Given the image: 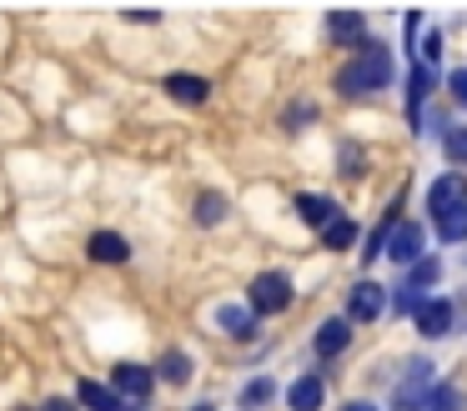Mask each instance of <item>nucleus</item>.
<instances>
[{
	"mask_svg": "<svg viewBox=\"0 0 467 411\" xmlns=\"http://www.w3.org/2000/svg\"><path fill=\"white\" fill-rule=\"evenodd\" d=\"M387 80H392V50H387L382 40H367V46L357 50V60L342 66L337 86H342L347 96H367V90H382Z\"/></svg>",
	"mask_w": 467,
	"mask_h": 411,
	"instance_id": "nucleus-1",
	"label": "nucleus"
},
{
	"mask_svg": "<svg viewBox=\"0 0 467 411\" xmlns=\"http://www.w3.org/2000/svg\"><path fill=\"white\" fill-rule=\"evenodd\" d=\"M292 306V281L282 276V271H262V276L252 281V311L256 316H276V311Z\"/></svg>",
	"mask_w": 467,
	"mask_h": 411,
	"instance_id": "nucleus-2",
	"label": "nucleus"
},
{
	"mask_svg": "<svg viewBox=\"0 0 467 411\" xmlns=\"http://www.w3.org/2000/svg\"><path fill=\"white\" fill-rule=\"evenodd\" d=\"M462 206H467V176H462V170H447V176H437L432 190H427V211L442 221V216H452V211H462Z\"/></svg>",
	"mask_w": 467,
	"mask_h": 411,
	"instance_id": "nucleus-3",
	"label": "nucleus"
},
{
	"mask_svg": "<svg viewBox=\"0 0 467 411\" xmlns=\"http://www.w3.org/2000/svg\"><path fill=\"white\" fill-rule=\"evenodd\" d=\"M397 401H402V411H427V401H432V361H412L407 366Z\"/></svg>",
	"mask_w": 467,
	"mask_h": 411,
	"instance_id": "nucleus-4",
	"label": "nucleus"
},
{
	"mask_svg": "<svg viewBox=\"0 0 467 411\" xmlns=\"http://www.w3.org/2000/svg\"><path fill=\"white\" fill-rule=\"evenodd\" d=\"M422 241H427V231L417 221H397V231L387 236V256L402 261V266H417L422 261Z\"/></svg>",
	"mask_w": 467,
	"mask_h": 411,
	"instance_id": "nucleus-5",
	"label": "nucleus"
},
{
	"mask_svg": "<svg viewBox=\"0 0 467 411\" xmlns=\"http://www.w3.org/2000/svg\"><path fill=\"white\" fill-rule=\"evenodd\" d=\"M111 381H116V391H121V396L131 401L136 411H141L146 401H151V386H156L151 371H146V366H131V361H126V366H116V376H111Z\"/></svg>",
	"mask_w": 467,
	"mask_h": 411,
	"instance_id": "nucleus-6",
	"label": "nucleus"
},
{
	"mask_svg": "<svg viewBox=\"0 0 467 411\" xmlns=\"http://www.w3.org/2000/svg\"><path fill=\"white\" fill-rule=\"evenodd\" d=\"M382 311H387V291L377 286V281L352 286V301H347V316H352V321H377Z\"/></svg>",
	"mask_w": 467,
	"mask_h": 411,
	"instance_id": "nucleus-7",
	"label": "nucleus"
},
{
	"mask_svg": "<svg viewBox=\"0 0 467 411\" xmlns=\"http://www.w3.org/2000/svg\"><path fill=\"white\" fill-rule=\"evenodd\" d=\"M452 316H457L452 301H427V306L412 311V321H417L422 336H447V331H452Z\"/></svg>",
	"mask_w": 467,
	"mask_h": 411,
	"instance_id": "nucleus-8",
	"label": "nucleus"
},
{
	"mask_svg": "<svg viewBox=\"0 0 467 411\" xmlns=\"http://www.w3.org/2000/svg\"><path fill=\"white\" fill-rule=\"evenodd\" d=\"M437 276H442V266H437L432 256H422L412 271H407V281H402V301H397V306H402V311H417V291H427Z\"/></svg>",
	"mask_w": 467,
	"mask_h": 411,
	"instance_id": "nucleus-9",
	"label": "nucleus"
},
{
	"mask_svg": "<svg viewBox=\"0 0 467 411\" xmlns=\"http://www.w3.org/2000/svg\"><path fill=\"white\" fill-rule=\"evenodd\" d=\"M347 341H352V326H347V321H337V316L322 321V326H317V356H322V361L342 356Z\"/></svg>",
	"mask_w": 467,
	"mask_h": 411,
	"instance_id": "nucleus-10",
	"label": "nucleus"
},
{
	"mask_svg": "<svg viewBox=\"0 0 467 411\" xmlns=\"http://www.w3.org/2000/svg\"><path fill=\"white\" fill-rule=\"evenodd\" d=\"M91 261H106V266H121L126 256H131V246H126V236H116V231H96L91 236Z\"/></svg>",
	"mask_w": 467,
	"mask_h": 411,
	"instance_id": "nucleus-11",
	"label": "nucleus"
},
{
	"mask_svg": "<svg viewBox=\"0 0 467 411\" xmlns=\"http://www.w3.org/2000/svg\"><path fill=\"white\" fill-rule=\"evenodd\" d=\"M166 90H171V100H182V106H202V100H206V80L192 76V70L166 76Z\"/></svg>",
	"mask_w": 467,
	"mask_h": 411,
	"instance_id": "nucleus-12",
	"label": "nucleus"
},
{
	"mask_svg": "<svg viewBox=\"0 0 467 411\" xmlns=\"http://www.w3.org/2000/svg\"><path fill=\"white\" fill-rule=\"evenodd\" d=\"M286 406L292 411H317L322 406V376H296L286 391Z\"/></svg>",
	"mask_w": 467,
	"mask_h": 411,
	"instance_id": "nucleus-13",
	"label": "nucleus"
},
{
	"mask_svg": "<svg viewBox=\"0 0 467 411\" xmlns=\"http://www.w3.org/2000/svg\"><path fill=\"white\" fill-rule=\"evenodd\" d=\"M296 216H302V221H312V226H332V221H337V206H332V200H327V196H317V190H306V196H296Z\"/></svg>",
	"mask_w": 467,
	"mask_h": 411,
	"instance_id": "nucleus-14",
	"label": "nucleus"
},
{
	"mask_svg": "<svg viewBox=\"0 0 467 411\" xmlns=\"http://www.w3.org/2000/svg\"><path fill=\"white\" fill-rule=\"evenodd\" d=\"M327 30H332L337 46H357V50L367 46V20L362 15H332V20H327Z\"/></svg>",
	"mask_w": 467,
	"mask_h": 411,
	"instance_id": "nucleus-15",
	"label": "nucleus"
},
{
	"mask_svg": "<svg viewBox=\"0 0 467 411\" xmlns=\"http://www.w3.org/2000/svg\"><path fill=\"white\" fill-rule=\"evenodd\" d=\"M76 396H81L86 411H126L121 396H116L111 386H101V381H81V386H76Z\"/></svg>",
	"mask_w": 467,
	"mask_h": 411,
	"instance_id": "nucleus-16",
	"label": "nucleus"
},
{
	"mask_svg": "<svg viewBox=\"0 0 467 411\" xmlns=\"http://www.w3.org/2000/svg\"><path fill=\"white\" fill-rule=\"evenodd\" d=\"M427 86H432V70H427L422 60H412V80H407V116H412V130H417V116H422Z\"/></svg>",
	"mask_w": 467,
	"mask_h": 411,
	"instance_id": "nucleus-17",
	"label": "nucleus"
},
{
	"mask_svg": "<svg viewBox=\"0 0 467 411\" xmlns=\"http://www.w3.org/2000/svg\"><path fill=\"white\" fill-rule=\"evenodd\" d=\"M256 311H246V306H222V311H216V321H222V331H226V336H236V341H246V336H252V331H256Z\"/></svg>",
	"mask_w": 467,
	"mask_h": 411,
	"instance_id": "nucleus-18",
	"label": "nucleus"
},
{
	"mask_svg": "<svg viewBox=\"0 0 467 411\" xmlns=\"http://www.w3.org/2000/svg\"><path fill=\"white\" fill-rule=\"evenodd\" d=\"M156 376L171 381V386H186V381H192V356H186V351H166L161 366H156Z\"/></svg>",
	"mask_w": 467,
	"mask_h": 411,
	"instance_id": "nucleus-19",
	"label": "nucleus"
},
{
	"mask_svg": "<svg viewBox=\"0 0 467 411\" xmlns=\"http://www.w3.org/2000/svg\"><path fill=\"white\" fill-rule=\"evenodd\" d=\"M352 236H357V226H352L347 216H337L332 226L322 231V246H327V251H347V246H352Z\"/></svg>",
	"mask_w": 467,
	"mask_h": 411,
	"instance_id": "nucleus-20",
	"label": "nucleus"
},
{
	"mask_svg": "<svg viewBox=\"0 0 467 411\" xmlns=\"http://www.w3.org/2000/svg\"><path fill=\"white\" fill-rule=\"evenodd\" d=\"M437 236H442L447 246H457V241H467V206H462V211H452V216H442V221H437Z\"/></svg>",
	"mask_w": 467,
	"mask_h": 411,
	"instance_id": "nucleus-21",
	"label": "nucleus"
},
{
	"mask_svg": "<svg viewBox=\"0 0 467 411\" xmlns=\"http://www.w3.org/2000/svg\"><path fill=\"white\" fill-rule=\"evenodd\" d=\"M222 216H226V196H202L196 200V221H202V226H216Z\"/></svg>",
	"mask_w": 467,
	"mask_h": 411,
	"instance_id": "nucleus-22",
	"label": "nucleus"
},
{
	"mask_svg": "<svg viewBox=\"0 0 467 411\" xmlns=\"http://www.w3.org/2000/svg\"><path fill=\"white\" fill-rule=\"evenodd\" d=\"M427 411H462V391H457V386H437L432 401H427Z\"/></svg>",
	"mask_w": 467,
	"mask_h": 411,
	"instance_id": "nucleus-23",
	"label": "nucleus"
},
{
	"mask_svg": "<svg viewBox=\"0 0 467 411\" xmlns=\"http://www.w3.org/2000/svg\"><path fill=\"white\" fill-rule=\"evenodd\" d=\"M266 396H272V381H266V376H256V381H246V391H242V406H262Z\"/></svg>",
	"mask_w": 467,
	"mask_h": 411,
	"instance_id": "nucleus-24",
	"label": "nucleus"
},
{
	"mask_svg": "<svg viewBox=\"0 0 467 411\" xmlns=\"http://www.w3.org/2000/svg\"><path fill=\"white\" fill-rule=\"evenodd\" d=\"M447 156H452V160H467V130H462V126L447 130Z\"/></svg>",
	"mask_w": 467,
	"mask_h": 411,
	"instance_id": "nucleus-25",
	"label": "nucleus"
},
{
	"mask_svg": "<svg viewBox=\"0 0 467 411\" xmlns=\"http://www.w3.org/2000/svg\"><path fill=\"white\" fill-rule=\"evenodd\" d=\"M447 90L457 96V106H467V70H452V76H447Z\"/></svg>",
	"mask_w": 467,
	"mask_h": 411,
	"instance_id": "nucleus-26",
	"label": "nucleus"
},
{
	"mask_svg": "<svg viewBox=\"0 0 467 411\" xmlns=\"http://www.w3.org/2000/svg\"><path fill=\"white\" fill-rule=\"evenodd\" d=\"M342 411H377V401H347Z\"/></svg>",
	"mask_w": 467,
	"mask_h": 411,
	"instance_id": "nucleus-27",
	"label": "nucleus"
}]
</instances>
